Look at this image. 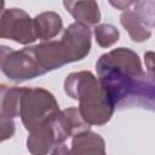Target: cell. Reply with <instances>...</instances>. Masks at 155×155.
<instances>
[{
  "instance_id": "1",
  "label": "cell",
  "mask_w": 155,
  "mask_h": 155,
  "mask_svg": "<svg viewBox=\"0 0 155 155\" xmlns=\"http://www.w3.org/2000/svg\"><path fill=\"white\" fill-rule=\"evenodd\" d=\"M96 69L98 81L114 109L143 108L154 110V75L143 70L136 52L125 47L114 48L98 58Z\"/></svg>"
},
{
  "instance_id": "2",
  "label": "cell",
  "mask_w": 155,
  "mask_h": 155,
  "mask_svg": "<svg viewBox=\"0 0 155 155\" xmlns=\"http://www.w3.org/2000/svg\"><path fill=\"white\" fill-rule=\"evenodd\" d=\"M64 91L69 97L79 101V113L88 125L102 126L111 119L114 107L91 71L69 74L64 81Z\"/></svg>"
},
{
  "instance_id": "3",
  "label": "cell",
  "mask_w": 155,
  "mask_h": 155,
  "mask_svg": "<svg viewBox=\"0 0 155 155\" xmlns=\"http://www.w3.org/2000/svg\"><path fill=\"white\" fill-rule=\"evenodd\" d=\"M59 111L54 96L41 87H22L19 116L28 131L46 124Z\"/></svg>"
},
{
  "instance_id": "4",
  "label": "cell",
  "mask_w": 155,
  "mask_h": 155,
  "mask_svg": "<svg viewBox=\"0 0 155 155\" xmlns=\"http://www.w3.org/2000/svg\"><path fill=\"white\" fill-rule=\"evenodd\" d=\"M122 11L120 22L134 42H143L151 35L155 18V1H110Z\"/></svg>"
},
{
  "instance_id": "5",
  "label": "cell",
  "mask_w": 155,
  "mask_h": 155,
  "mask_svg": "<svg viewBox=\"0 0 155 155\" xmlns=\"http://www.w3.org/2000/svg\"><path fill=\"white\" fill-rule=\"evenodd\" d=\"M0 70L12 81H25L44 75L34 51V46L13 50L0 45Z\"/></svg>"
},
{
  "instance_id": "6",
  "label": "cell",
  "mask_w": 155,
  "mask_h": 155,
  "mask_svg": "<svg viewBox=\"0 0 155 155\" xmlns=\"http://www.w3.org/2000/svg\"><path fill=\"white\" fill-rule=\"evenodd\" d=\"M0 38L10 39L22 45L34 42L38 38L33 18L22 8H2L0 11Z\"/></svg>"
},
{
  "instance_id": "7",
  "label": "cell",
  "mask_w": 155,
  "mask_h": 155,
  "mask_svg": "<svg viewBox=\"0 0 155 155\" xmlns=\"http://www.w3.org/2000/svg\"><path fill=\"white\" fill-rule=\"evenodd\" d=\"M67 64L84 59L91 50V30L78 22L71 23L59 40Z\"/></svg>"
},
{
  "instance_id": "8",
  "label": "cell",
  "mask_w": 155,
  "mask_h": 155,
  "mask_svg": "<svg viewBox=\"0 0 155 155\" xmlns=\"http://www.w3.org/2000/svg\"><path fill=\"white\" fill-rule=\"evenodd\" d=\"M51 124L59 144H62L68 137L88 131L90 128V125L80 115L79 109L74 107L59 110L51 119Z\"/></svg>"
},
{
  "instance_id": "9",
  "label": "cell",
  "mask_w": 155,
  "mask_h": 155,
  "mask_svg": "<svg viewBox=\"0 0 155 155\" xmlns=\"http://www.w3.org/2000/svg\"><path fill=\"white\" fill-rule=\"evenodd\" d=\"M57 145H59V142L51 120L30 131L27 139V148L31 155H47Z\"/></svg>"
},
{
  "instance_id": "10",
  "label": "cell",
  "mask_w": 155,
  "mask_h": 155,
  "mask_svg": "<svg viewBox=\"0 0 155 155\" xmlns=\"http://www.w3.org/2000/svg\"><path fill=\"white\" fill-rule=\"evenodd\" d=\"M70 155H107L104 139L90 130L75 134L71 142Z\"/></svg>"
},
{
  "instance_id": "11",
  "label": "cell",
  "mask_w": 155,
  "mask_h": 155,
  "mask_svg": "<svg viewBox=\"0 0 155 155\" xmlns=\"http://www.w3.org/2000/svg\"><path fill=\"white\" fill-rule=\"evenodd\" d=\"M63 5L76 22L85 27L96 25L101 21V12L96 1H64Z\"/></svg>"
},
{
  "instance_id": "12",
  "label": "cell",
  "mask_w": 155,
  "mask_h": 155,
  "mask_svg": "<svg viewBox=\"0 0 155 155\" xmlns=\"http://www.w3.org/2000/svg\"><path fill=\"white\" fill-rule=\"evenodd\" d=\"M33 23L36 38L45 41L54 38L62 30L63 25L61 16L52 11L39 13L35 16V18H33Z\"/></svg>"
},
{
  "instance_id": "13",
  "label": "cell",
  "mask_w": 155,
  "mask_h": 155,
  "mask_svg": "<svg viewBox=\"0 0 155 155\" xmlns=\"http://www.w3.org/2000/svg\"><path fill=\"white\" fill-rule=\"evenodd\" d=\"M120 33L116 27L113 24H99L94 28V38L97 44L101 47H110L115 42H117Z\"/></svg>"
},
{
  "instance_id": "14",
  "label": "cell",
  "mask_w": 155,
  "mask_h": 155,
  "mask_svg": "<svg viewBox=\"0 0 155 155\" xmlns=\"http://www.w3.org/2000/svg\"><path fill=\"white\" fill-rule=\"evenodd\" d=\"M15 133V122L13 119L0 116V142L10 139Z\"/></svg>"
},
{
  "instance_id": "15",
  "label": "cell",
  "mask_w": 155,
  "mask_h": 155,
  "mask_svg": "<svg viewBox=\"0 0 155 155\" xmlns=\"http://www.w3.org/2000/svg\"><path fill=\"white\" fill-rule=\"evenodd\" d=\"M51 155H70V149L65 145V144H59V145H57L54 149H53V151H52V154Z\"/></svg>"
},
{
  "instance_id": "16",
  "label": "cell",
  "mask_w": 155,
  "mask_h": 155,
  "mask_svg": "<svg viewBox=\"0 0 155 155\" xmlns=\"http://www.w3.org/2000/svg\"><path fill=\"white\" fill-rule=\"evenodd\" d=\"M4 6H5V2L4 1H0V11L4 8Z\"/></svg>"
},
{
  "instance_id": "17",
  "label": "cell",
  "mask_w": 155,
  "mask_h": 155,
  "mask_svg": "<svg viewBox=\"0 0 155 155\" xmlns=\"http://www.w3.org/2000/svg\"><path fill=\"white\" fill-rule=\"evenodd\" d=\"M0 116H4V115H2V114H1V113H0Z\"/></svg>"
}]
</instances>
